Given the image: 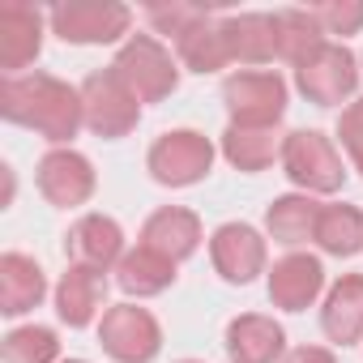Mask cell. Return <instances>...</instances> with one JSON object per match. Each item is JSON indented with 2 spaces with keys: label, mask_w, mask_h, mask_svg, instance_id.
<instances>
[{
  "label": "cell",
  "mask_w": 363,
  "mask_h": 363,
  "mask_svg": "<svg viewBox=\"0 0 363 363\" xmlns=\"http://www.w3.org/2000/svg\"><path fill=\"white\" fill-rule=\"evenodd\" d=\"M0 354L5 363H60V337L48 325H22L5 333Z\"/></svg>",
  "instance_id": "4316f807"
},
{
  "label": "cell",
  "mask_w": 363,
  "mask_h": 363,
  "mask_svg": "<svg viewBox=\"0 0 363 363\" xmlns=\"http://www.w3.org/2000/svg\"><path fill=\"white\" fill-rule=\"evenodd\" d=\"M43 52V13L26 0H5L0 5V69L5 77H22Z\"/></svg>",
  "instance_id": "4fadbf2b"
},
{
  "label": "cell",
  "mask_w": 363,
  "mask_h": 363,
  "mask_svg": "<svg viewBox=\"0 0 363 363\" xmlns=\"http://www.w3.org/2000/svg\"><path fill=\"white\" fill-rule=\"evenodd\" d=\"M316 218H320V201L308 197V193H286V197H274L269 210H265V231L274 244H286V248H299L308 240H316Z\"/></svg>",
  "instance_id": "603a6c76"
},
{
  "label": "cell",
  "mask_w": 363,
  "mask_h": 363,
  "mask_svg": "<svg viewBox=\"0 0 363 363\" xmlns=\"http://www.w3.org/2000/svg\"><path fill=\"white\" fill-rule=\"evenodd\" d=\"M175 56L189 73H218L231 65V48H227V30H223V13H206L184 39H175Z\"/></svg>",
  "instance_id": "7402d4cb"
},
{
  "label": "cell",
  "mask_w": 363,
  "mask_h": 363,
  "mask_svg": "<svg viewBox=\"0 0 363 363\" xmlns=\"http://www.w3.org/2000/svg\"><path fill=\"white\" fill-rule=\"evenodd\" d=\"M227 359L231 363H278L286 359V329L274 316L244 312L227 325Z\"/></svg>",
  "instance_id": "2e32d148"
},
{
  "label": "cell",
  "mask_w": 363,
  "mask_h": 363,
  "mask_svg": "<svg viewBox=\"0 0 363 363\" xmlns=\"http://www.w3.org/2000/svg\"><path fill=\"white\" fill-rule=\"evenodd\" d=\"M43 295H48V274L35 257H26V252L0 257V312L22 316V312L39 308Z\"/></svg>",
  "instance_id": "d6986e66"
},
{
  "label": "cell",
  "mask_w": 363,
  "mask_h": 363,
  "mask_svg": "<svg viewBox=\"0 0 363 363\" xmlns=\"http://www.w3.org/2000/svg\"><path fill=\"white\" fill-rule=\"evenodd\" d=\"M320 329L337 346L363 342V274H342L329 286V295L320 303Z\"/></svg>",
  "instance_id": "ac0fdd59"
},
{
  "label": "cell",
  "mask_w": 363,
  "mask_h": 363,
  "mask_svg": "<svg viewBox=\"0 0 363 363\" xmlns=\"http://www.w3.org/2000/svg\"><path fill=\"white\" fill-rule=\"evenodd\" d=\"M312 18L325 35H359L363 30V0H325L312 5Z\"/></svg>",
  "instance_id": "f1b7e54d"
},
{
  "label": "cell",
  "mask_w": 363,
  "mask_h": 363,
  "mask_svg": "<svg viewBox=\"0 0 363 363\" xmlns=\"http://www.w3.org/2000/svg\"><path fill=\"white\" fill-rule=\"evenodd\" d=\"M179 363H201V359H179Z\"/></svg>",
  "instance_id": "d6a6232c"
},
{
  "label": "cell",
  "mask_w": 363,
  "mask_h": 363,
  "mask_svg": "<svg viewBox=\"0 0 363 363\" xmlns=\"http://www.w3.org/2000/svg\"><path fill=\"white\" fill-rule=\"evenodd\" d=\"M65 257L69 265H90V269H111L124 257V231L107 214H82L69 235H65Z\"/></svg>",
  "instance_id": "9a60e30c"
},
{
  "label": "cell",
  "mask_w": 363,
  "mask_h": 363,
  "mask_svg": "<svg viewBox=\"0 0 363 363\" xmlns=\"http://www.w3.org/2000/svg\"><path fill=\"white\" fill-rule=\"evenodd\" d=\"M145 167L154 175V184H162V189L201 184L210 175V167H214V141L206 133H197V128H171L150 145Z\"/></svg>",
  "instance_id": "277c9868"
},
{
  "label": "cell",
  "mask_w": 363,
  "mask_h": 363,
  "mask_svg": "<svg viewBox=\"0 0 363 363\" xmlns=\"http://www.w3.org/2000/svg\"><path fill=\"white\" fill-rule=\"evenodd\" d=\"M359 60L342 48V43H320L299 69H295V86L308 103L316 107H337L354 94L359 86Z\"/></svg>",
  "instance_id": "9c48e42d"
},
{
  "label": "cell",
  "mask_w": 363,
  "mask_h": 363,
  "mask_svg": "<svg viewBox=\"0 0 363 363\" xmlns=\"http://www.w3.org/2000/svg\"><path fill=\"white\" fill-rule=\"evenodd\" d=\"M282 171L308 197H329L346 184V167L333 150V141L316 128H295L282 141Z\"/></svg>",
  "instance_id": "7a4b0ae2"
},
{
  "label": "cell",
  "mask_w": 363,
  "mask_h": 363,
  "mask_svg": "<svg viewBox=\"0 0 363 363\" xmlns=\"http://www.w3.org/2000/svg\"><path fill=\"white\" fill-rule=\"evenodd\" d=\"M312 244H320V252H329V257H354V252H363V210L346 206V201L320 206L316 240Z\"/></svg>",
  "instance_id": "d4e9b609"
},
{
  "label": "cell",
  "mask_w": 363,
  "mask_h": 363,
  "mask_svg": "<svg viewBox=\"0 0 363 363\" xmlns=\"http://www.w3.org/2000/svg\"><path fill=\"white\" fill-rule=\"evenodd\" d=\"M60 363H86V359H60Z\"/></svg>",
  "instance_id": "1f68e13d"
},
{
  "label": "cell",
  "mask_w": 363,
  "mask_h": 363,
  "mask_svg": "<svg viewBox=\"0 0 363 363\" xmlns=\"http://www.w3.org/2000/svg\"><path fill=\"white\" fill-rule=\"evenodd\" d=\"M210 9H201V5H189V0H171V5H150L145 9V18H150V26L158 30V35H167L171 43L175 39H184L201 18H206Z\"/></svg>",
  "instance_id": "83f0119b"
},
{
  "label": "cell",
  "mask_w": 363,
  "mask_h": 363,
  "mask_svg": "<svg viewBox=\"0 0 363 363\" xmlns=\"http://www.w3.org/2000/svg\"><path fill=\"white\" fill-rule=\"evenodd\" d=\"M52 35H60L65 43L77 48H94V43H116L128 35L133 26V9L116 5V0H69L48 13Z\"/></svg>",
  "instance_id": "52a82bcc"
},
{
  "label": "cell",
  "mask_w": 363,
  "mask_h": 363,
  "mask_svg": "<svg viewBox=\"0 0 363 363\" xmlns=\"http://www.w3.org/2000/svg\"><path fill=\"white\" fill-rule=\"evenodd\" d=\"M175 282V261H167L162 252L137 244L120 257L116 265V286L133 299H150V295H162L167 286Z\"/></svg>",
  "instance_id": "cb8c5ba5"
},
{
  "label": "cell",
  "mask_w": 363,
  "mask_h": 363,
  "mask_svg": "<svg viewBox=\"0 0 363 363\" xmlns=\"http://www.w3.org/2000/svg\"><path fill=\"white\" fill-rule=\"evenodd\" d=\"M231 65H274L278 60V30L274 13H223Z\"/></svg>",
  "instance_id": "ffe728a7"
},
{
  "label": "cell",
  "mask_w": 363,
  "mask_h": 363,
  "mask_svg": "<svg viewBox=\"0 0 363 363\" xmlns=\"http://www.w3.org/2000/svg\"><path fill=\"white\" fill-rule=\"evenodd\" d=\"M282 363H337V359H333V350H325V346H295V350H286Z\"/></svg>",
  "instance_id": "4dcf8cb0"
},
{
  "label": "cell",
  "mask_w": 363,
  "mask_h": 363,
  "mask_svg": "<svg viewBox=\"0 0 363 363\" xmlns=\"http://www.w3.org/2000/svg\"><path fill=\"white\" fill-rule=\"evenodd\" d=\"M0 116L9 124H22V128L39 133L56 150L69 145L77 137V128L86 124L82 90H73L69 82H60L52 73L5 77V86H0Z\"/></svg>",
  "instance_id": "6da1fadb"
},
{
  "label": "cell",
  "mask_w": 363,
  "mask_h": 363,
  "mask_svg": "<svg viewBox=\"0 0 363 363\" xmlns=\"http://www.w3.org/2000/svg\"><path fill=\"white\" fill-rule=\"evenodd\" d=\"M77 90H82L86 128H90L94 137H103V141H120V137H128V133L137 128V120H141V103H137V94L116 77L111 65L99 69V73H90Z\"/></svg>",
  "instance_id": "5b68a950"
},
{
  "label": "cell",
  "mask_w": 363,
  "mask_h": 363,
  "mask_svg": "<svg viewBox=\"0 0 363 363\" xmlns=\"http://www.w3.org/2000/svg\"><path fill=\"white\" fill-rule=\"evenodd\" d=\"M201 218L193 214V210H184V206H162V210H154L150 218H145V227H141V244L145 248H154V252H162L167 261H189L197 248H201Z\"/></svg>",
  "instance_id": "e0dca14e"
},
{
  "label": "cell",
  "mask_w": 363,
  "mask_h": 363,
  "mask_svg": "<svg viewBox=\"0 0 363 363\" xmlns=\"http://www.w3.org/2000/svg\"><path fill=\"white\" fill-rule=\"evenodd\" d=\"M337 137H342V150L350 154L354 171L363 175V99H354V103L342 111V120H337Z\"/></svg>",
  "instance_id": "f546056e"
},
{
  "label": "cell",
  "mask_w": 363,
  "mask_h": 363,
  "mask_svg": "<svg viewBox=\"0 0 363 363\" xmlns=\"http://www.w3.org/2000/svg\"><path fill=\"white\" fill-rule=\"evenodd\" d=\"M210 261L218 269L223 282L231 286H248L257 274H265V235L248 223H223L214 235H210Z\"/></svg>",
  "instance_id": "8fae6325"
},
{
  "label": "cell",
  "mask_w": 363,
  "mask_h": 363,
  "mask_svg": "<svg viewBox=\"0 0 363 363\" xmlns=\"http://www.w3.org/2000/svg\"><path fill=\"white\" fill-rule=\"evenodd\" d=\"M265 291L269 303L282 312H308L320 291H325V265L308 252H286L282 261H274L265 269Z\"/></svg>",
  "instance_id": "7c38bea8"
},
{
  "label": "cell",
  "mask_w": 363,
  "mask_h": 363,
  "mask_svg": "<svg viewBox=\"0 0 363 363\" xmlns=\"http://www.w3.org/2000/svg\"><path fill=\"white\" fill-rule=\"evenodd\" d=\"M274 30H278V60H286V65H303L320 43H329L325 39V30H320V22L312 18V9H278L274 13Z\"/></svg>",
  "instance_id": "484cf974"
},
{
  "label": "cell",
  "mask_w": 363,
  "mask_h": 363,
  "mask_svg": "<svg viewBox=\"0 0 363 363\" xmlns=\"http://www.w3.org/2000/svg\"><path fill=\"white\" fill-rule=\"evenodd\" d=\"M99 346L116 363H150L162 350V329L150 308L137 303H116L99 320Z\"/></svg>",
  "instance_id": "ba28073f"
},
{
  "label": "cell",
  "mask_w": 363,
  "mask_h": 363,
  "mask_svg": "<svg viewBox=\"0 0 363 363\" xmlns=\"http://www.w3.org/2000/svg\"><path fill=\"white\" fill-rule=\"evenodd\" d=\"M107 312V274L90 265H69L56 282V316L69 329H86Z\"/></svg>",
  "instance_id": "5bb4252c"
},
{
  "label": "cell",
  "mask_w": 363,
  "mask_h": 363,
  "mask_svg": "<svg viewBox=\"0 0 363 363\" xmlns=\"http://www.w3.org/2000/svg\"><path fill=\"white\" fill-rule=\"evenodd\" d=\"M35 184L43 193L48 206L56 210H77L94 197L99 189V175H94V162L86 154H77L73 145H60V150H48L35 167Z\"/></svg>",
  "instance_id": "30bf717a"
},
{
  "label": "cell",
  "mask_w": 363,
  "mask_h": 363,
  "mask_svg": "<svg viewBox=\"0 0 363 363\" xmlns=\"http://www.w3.org/2000/svg\"><path fill=\"white\" fill-rule=\"evenodd\" d=\"M223 103L231 124L278 128V120L286 116V82L269 69H240L223 82Z\"/></svg>",
  "instance_id": "8992f818"
},
{
  "label": "cell",
  "mask_w": 363,
  "mask_h": 363,
  "mask_svg": "<svg viewBox=\"0 0 363 363\" xmlns=\"http://www.w3.org/2000/svg\"><path fill=\"white\" fill-rule=\"evenodd\" d=\"M116 77L137 94V103H162L179 86V65L154 35H128L111 60Z\"/></svg>",
  "instance_id": "3957f363"
},
{
  "label": "cell",
  "mask_w": 363,
  "mask_h": 363,
  "mask_svg": "<svg viewBox=\"0 0 363 363\" xmlns=\"http://www.w3.org/2000/svg\"><path fill=\"white\" fill-rule=\"evenodd\" d=\"M282 133L278 128H261V124H227L223 133V158L244 171V175H257L265 171L274 158H282Z\"/></svg>",
  "instance_id": "44dd1931"
}]
</instances>
